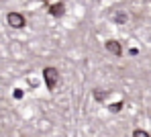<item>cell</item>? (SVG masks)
Masks as SVG:
<instances>
[{"instance_id":"obj_8","label":"cell","mask_w":151,"mask_h":137,"mask_svg":"<svg viewBox=\"0 0 151 137\" xmlns=\"http://www.w3.org/2000/svg\"><path fill=\"white\" fill-rule=\"evenodd\" d=\"M12 96H14V98H23V90H21V88H17V90L12 92Z\"/></svg>"},{"instance_id":"obj_2","label":"cell","mask_w":151,"mask_h":137,"mask_svg":"<svg viewBox=\"0 0 151 137\" xmlns=\"http://www.w3.org/2000/svg\"><path fill=\"white\" fill-rule=\"evenodd\" d=\"M8 25L14 29H23L25 27V17L23 14H19V12H8Z\"/></svg>"},{"instance_id":"obj_9","label":"cell","mask_w":151,"mask_h":137,"mask_svg":"<svg viewBox=\"0 0 151 137\" xmlns=\"http://www.w3.org/2000/svg\"><path fill=\"white\" fill-rule=\"evenodd\" d=\"M114 19H116L119 23H125V21H127V14H119V17H114Z\"/></svg>"},{"instance_id":"obj_1","label":"cell","mask_w":151,"mask_h":137,"mask_svg":"<svg viewBox=\"0 0 151 137\" xmlns=\"http://www.w3.org/2000/svg\"><path fill=\"white\" fill-rule=\"evenodd\" d=\"M43 76H45V84H47V88L53 90V88L57 86V80H59V72H57L55 68H45V70H43Z\"/></svg>"},{"instance_id":"obj_5","label":"cell","mask_w":151,"mask_h":137,"mask_svg":"<svg viewBox=\"0 0 151 137\" xmlns=\"http://www.w3.org/2000/svg\"><path fill=\"white\" fill-rule=\"evenodd\" d=\"M133 137H149V133L143 131V129H135V131H133Z\"/></svg>"},{"instance_id":"obj_7","label":"cell","mask_w":151,"mask_h":137,"mask_svg":"<svg viewBox=\"0 0 151 137\" xmlns=\"http://www.w3.org/2000/svg\"><path fill=\"white\" fill-rule=\"evenodd\" d=\"M108 109L112 110V112H119V110L123 109V102H114V105H110V107H108Z\"/></svg>"},{"instance_id":"obj_6","label":"cell","mask_w":151,"mask_h":137,"mask_svg":"<svg viewBox=\"0 0 151 137\" xmlns=\"http://www.w3.org/2000/svg\"><path fill=\"white\" fill-rule=\"evenodd\" d=\"M106 94H108V92H102V90H96V92H94V98H96V100H104V98H106Z\"/></svg>"},{"instance_id":"obj_4","label":"cell","mask_w":151,"mask_h":137,"mask_svg":"<svg viewBox=\"0 0 151 137\" xmlns=\"http://www.w3.org/2000/svg\"><path fill=\"white\" fill-rule=\"evenodd\" d=\"M63 10H65V6L61 4V2H55V4H49V12L53 17H61L63 14Z\"/></svg>"},{"instance_id":"obj_3","label":"cell","mask_w":151,"mask_h":137,"mask_svg":"<svg viewBox=\"0 0 151 137\" xmlns=\"http://www.w3.org/2000/svg\"><path fill=\"white\" fill-rule=\"evenodd\" d=\"M106 49H108L112 55H121L123 53V47H121L119 41H106Z\"/></svg>"}]
</instances>
